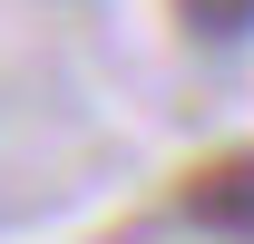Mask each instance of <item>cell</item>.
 I'll return each instance as SVG.
<instances>
[{"label": "cell", "mask_w": 254, "mask_h": 244, "mask_svg": "<svg viewBox=\"0 0 254 244\" xmlns=\"http://www.w3.org/2000/svg\"><path fill=\"white\" fill-rule=\"evenodd\" d=\"M176 215L205 235H254V147H215L176 176Z\"/></svg>", "instance_id": "obj_1"}, {"label": "cell", "mask_w": 254, "mask_h": 244, "mask_svg": "<svg viewBox=\"0 0 254 244\" xmlns=\"http://www.w3.org/2000/svg\"><path fill=\"white\" fill-rule=\"evenodd\" d=\"M176 10V30L205 39V49H235V39H254V0H166Z\"/></svg>", "instance_id": "obj_2"}]
</instances>
